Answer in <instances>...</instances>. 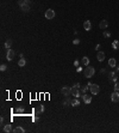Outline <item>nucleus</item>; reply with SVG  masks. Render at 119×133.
Segmentation results:
<instances>
[{"label":"nucleus","mask_w":119,"mask_h":133,"mask_svg":"<svg viewBox=\"0 0 119 133\" xmlns=\"http://www.w3.org/2000/svg\"><path fill=\"white\" fill-rule=\"evenodd\" d=\"M18 5L20 7V10L24 11V12H29L30 9H31L30 0H18Z\"/></svg>","instance_id":"nucleus-1"},{"label":"nucleus","mask_w":119,"mask_h":133,"mask_svg":"<svg viewBox=\"0 0 119 133\" xmlns=\"http://www.w3.org/2000/svg\"><path fill=\"white\" fill-rule=\"evenodd\" d=\"M83 74H85V77H86V78H92L93 75L95 74V68L88 65V66L85 68V71H83Z\"/></svg>","instance_id":"nucleus-2"},{"label":"nucleus","mask_w":119,"mask_h":133,"mask_svg":"<svg viewBox=\"0 0 119 133\" xmlns=\"http://www.w3.org/2000/svg\"><path fill=\"white\" fill-rule=\"evenodd\" d=\"M87 85L89 86V90H91L92 95H98L99 92H100V86H99L98 84H92V83H88Z\"/></svg>","instance_id":"nucleus-3"},{"label":"nucleus","mask_w":119,"mask_h":133,"mask_svg":"<svg viewBox=\"0 0 119 133\" xmlns=\"http://www.w3.org/2000/svg\"><path fill=\"white\" fill-rule=\"evenodd\" d=\"M71 95L74 97H76V98H80V97H82V91L80 90V88H76L75 85L71 88Z\"/></svg>","instance_id":"nucleus-4"},{"label":"nucleus","mask_w":119,"mask_h":133,"mask_svg":"<svg viewBox=\"0 0 119 133\" xmlns=\"http://www.w3.org/2000/svg\"><path fill=\"white\" fill-rule=\"evenodd\" d=\"M55 16H56V13H55V11H54V10L49 9V10H47V11H45V18H47V19H54Z\"/></svg>","instance_id":"nucleus-5"},{"label":"nucleus","mask_w":119,"mask_h":133,"mask_svg":"<svg viewBox=\"0 0 119 133\" xmlns=\"http://www.w3.org/2000/svg\"><path fill=\"white\" fill-rule=\"evenodd\" d=\"M111 101L114 102V103L119 102V91H114V92L111 93Z\"/></svg>","instance_id":"nucleus-6"},{"label":"nucleus","mask_w":119,"mask_h":133,"mask_svg":"<svg viewBox=\"0 0 119 133\" xmlns=\"http://www.w3.org/2000/svg\"><path fill=\"white\" fill-rule=\"evenodd\" d=\"M14 58V50L13 49H7V53H6V59L8 61H12Z\"/></svg>","instance_id":"nucleus-7"},{"label":"nucleus","mask_w":119,"mask_h":133,"mask_svg":"<svg viewBox=\"0 0 119 133\" xmlns=\"http://www.w3.org/2000/svg\"><path fill=\"white\" fill-rule=\"evenodd\" d=\"M62 93L66 97H69L70 95H71V89L69 86H63L62 88Z\"/></svg>","instance_id":"nucleus-8"},{"label":"nucleus","mask_w":119,"mask_h":133,"mask_svg":"<svg viewBox=\"0 0 119 133\" xmlns=\"http://www.w3.org/2000/svg\"><path fill=\"white\" fill-rule=\"evenodd\" d=\"M44 110H45L44 106H37L35 109V113H36V115H41L42 113H44Z\"/></svg>","instance_id":"nucleus-9"},{"label":"nucleus","mask_w":119,"mask_h":133,"mask_svg":"<svg viewBox=\"0 0 119 133\" xmlns=\"http://www.w3.org/2000/svg\"><path fill=\"white\" fill-rule=\"evenodd\" d=\"M82 100H83V102L86 103V104H89L91 102H92V96H88V95H86V93H83L82 95V97H81Z\"/></svg>","instance_id":"nucleus-10"},{"label":"nucleus","mask_w":119,"mask_h":133,"mask_svg":"<svg viewBox=\"0 0 119 133\" xmlns=\"http://www.w3.org/2000/svg\"><path fill=\"white\" fill-rule=\"evenodd\" d=\"M96 59H98V61H104L105 60V53L104 52H98V54H96Z\"/></svg>","instance_id":"nucleus-11"},{"label":"nucleus","mask_w":119,"mask_h":133,"mask_svg":"<svg viewBox=\"0 0 119 133\" xmlns=\"http://www.w3.org/2000/svg\"><path fill=\"white\" fill-rule=\"evenodd\" d=\"M83 29H85L86 31H89V30L92 29V23H91V21H85V22H83Z\"/></svg>","instance_id":"nucleus-12"},{"label":"nucleus","mask_w":119,"mask_h":133,"mask_svg":"<svg viewBox=\"0 0 119 133\" xmlns=\"http://www.w3.org/2000/svg\"><path fill=\"white\" fill-rule=\"evenodd\" d=\"M99 27H100V29H103V30H106L107 27H108V22H107L106 19H103V21L100 22V24H99Z\"/></svg>","instance_id":"nucleus-13"},{"label":"nucleus","mask_w":119,"mask_h":133,"mask_svg":"<svg viewBox=\"0 0 119 133\" xmlns=\"http://www.w3.org/2000/svg\"><path fill=\"white\" fill-rule=\"evenodd\" d=\"M108 78H110V80H112V82H114V83L118 80V77L115 75L114 72H110V73H108Z\"/></svg>","instance_id":"nucleus-14"},{"label":"nucleus","mask_w":119,"mask_h":133,"mask_svg":"<svg viewBox=\"0 0 119 133\" xmlns=\"http://www.w3.org/2000/svg\"><path fill=\"white\" fill-rule=\"evenodd\" d=\"M108 66H110V67H115V66H117V61H115L114 58H111V59L108 60Z\"/></svg>","instance_id":"nucleus-15"},{"label":"nucleus","mask_w":119,"mask_h":133,"mask_svg":"<svg viewBox=\"0 0 119 133\" xmlns=\"http://www.w3.org/2000/svg\"><path fill=\"white\" fill-rule=\"evenodd\" d=\"M63 106H64V107L71 106V98H70V97H66V100L63 101Z\"/></svg>","instance_id":"nucleus-16"},{"label":"nucleus","mask_w":119,"mask_h":133,"mask_svg":"<svg viewBox=\"0 0 119 133\" xmlns=\"http://www.w3.org/2000/svg\"><path fill=\"white\" fill-rule=\"evenodd\" d=\"M3 131H4V132H6V133H8V132H11V131H12V126H11L10 124H6V125H4Z\"/></svg>","instance_id":"nucleus-17"},{"label":"nucleus","mask_w":119,"mask_h":133,"mask_svg":"<svg viewBox=\"0 0 119 133\" xmlns=\"http://www.w3.org/2000/svg\"><path fill=\"white\" fill-rule=\"evenodd\" d=\"M13 132H14V133H24L25 129H24L23 127H20V126H17V127L13 129Z\"/></svg>","instance_id":"nucleus-18"},{"label":"nucleus","mask_w":119,"mask_h":133,"mask_svg":"<svg viewBox=\"0 0 119 133\" xmlns=\"http://www.w3.org/2000/svg\"><path fill=\"white\" fill-rule=\"evenodd\" d=\"M71 106L73 107H79L80 106V101H79V98H74V100H71Z\"/></svg>","instance_id":"nucleus-19"},{"label":"nucleus","mask_w":119,"mask_h":133,"mask_svg":"<svg viewBox=\"0 0 119 133\" xmlns=\"http://www.w3.org/2000/svg\"><path fill=\"white\" fill-rule=\"evenodd\" d=\"M112 48L115 49V50L119 49V41H118V40H114V41L112 42Z\"/></svg>","instance_id":"nucleus-20"},{"label":"nucleus","mask_w":119,"mask_h":133,"mask_svg":"<svg viewBox=\"0 0 119 133\" xmlns=\"http://www.w3.org/2000/svg\"><path fill=\"white\" fill-rule=\"evenodd\" d=\"M25 65H26V60H25L24 58H20V60L18 61V66L23 67V66H25Z\"/></svg>","instance_id":"nucleus-21"},{"label":"nucleus","mask_w":119,"mask_h":133,"mask_svg":"<svg viewBox=\"0 0 119 133\" xmlns=\"http://www.w3.org/2000/svg\"><path fill=\"white\" fill-rule=\"evenodd\" d=\"M11 47H12V40H7L5 42V48L6 49H11Z\"/></svg>","instance_id":"nucleus-22"},{"label":"nucleus","mask_w":119,"mask_h":133,"mask_svg":"<svg viewBox=\"0 0 119 133\" xmlns=\"http://www.w3.org/2000/svg\"><path fill=\"white\" fill-rule=\"evenodd\" d=\"M81 61H82V64H83L85 66H88V65H89V59L87 58V56H83Z\"/></svg>","instance_id":"nucleus-23"},{"label":"nucleus","mask_w":119,"mask_h":133,"mask_svg":"<svg viewBox=\"0 0 119 133\" xmlns=\"http://www.w3.org/2000/svg\"><path fill=\"white\" fill-rule=\"evenodd\" d=\"M88 89H89V86L87 85V86H83L82 89H81V91H82V93H86L87 91H88Z\"/></svg>","instance_id":"nucleus-24"},{"label":"nucleus","mask_w":119,"mask_h":133,"mask_svg":"<svg viewBox=\"0 0 119 133\" xmlns=\"http://www.w3.org/2000/svg\"><path fill=\"white\" fill-rule=\"evenodd\" d=\"M16 111H17V113H19V114H22V113H24V108H22V107H20V108H17V110H16Z\"/></svg>","instance_id":"nucleus-25"},{"label":"nucleus","mask_w":119,"mask_h":133,"mask_svg":"<svg viewBox=\"0 0 119 133\" xmlns=\"http://www.w3.org/2000/svg\"><path fill=\"white\" fill-rule=\"evenodd\" d=\"M114 91H119V83H117V82L114 84Z\"/></svg>","instance_id":"nucleus-26"},{"label":"nucleus","mask_w":119,"mask_h":133,"mask_svg":"<svg viewBox=\"0 0 119 133\" xmlns=\"http://www.w3.org/2000/svg\"><path fill=\"white\" fill-rule=\"evenodd\" d=\"M0 70H1V71H6V70H7V66H6V65H4V64H3V65H1V66H0Z\"/></svg>","instance_id":"nucleus-27"},{"label":"nucleus","mask_w":119,"mask_h":133,"mask_svg":"<svg viewBox=\"0 0 119 133\" xmlns=\"http://www.w3.org/2000/svg\"><path fill=\"white\" fill-rule=\"evenodd\" d=\"M104 36H105V37H111V32H108V31H104Z\"/></svg>","instance_id":"nucleus-28"},{"label":"nucleus","mask_w":119,"mask_h":133,"mask_svg":"<svg viewBox=\"0 0 119 133\" xmlns=\"http://www.w3.org/2000/svg\"><path fill=\"white\" fill-rule=\"evenodd\" d=\"M73 43H74V44H79V43H80V40H79V39H75V40L73 41Z\"/></svg>","instance_id":"nucleus-29"},{"label":"nucleus","mask_w":119,"mask_h":133,"mask_svg":"<svg viewBox=\"0 0 119 133\" xmlns=\"http://www.w3.org/2000/svg\"><path fill=\"white\" fill-rule=\"evenodd\" d=\"M74 66H75V67H79V60H75V61H74Z\"/></svg>","instance_id":"nucleus-30"},{"label":"nucleus","mask_w":119,"mask_h":133,"mask_svg":"<svg viewBox=\"0 0 119 133\" xmlns=\"http://www.w3.org/2000/svg\"><path fill=\"white\" fill-rule=\"evenodd\" d=\"M0 122H1V125H5V120H4V118L0 119Z\"/></svg>","instance_id":"nucleus-31"},{"label":"nucleus","mask_w":119,"mask_h":133,"mask_svg":"<svg viewBox=\"0 0 119 133\" xmlns=\"http://www.w3.org/2000/svg\"><path fill=\"white\" fill-rule=\"evenodd\" d=\"M76 71H77V72H81V71H82V67H77Z\"/></svg>","instance_id":"nucleus-32"},{"label":"nucleus","mask_w":119,"mask_h":133,"mask_svg":"<svg viewBox=\"0 0 119 133\" xmlns=\"http://www.w3.org/2000/svg\"><path fill=\"white\" fill-rule=\"evenodd\" d=\"M38 120H39L38 116H35V118H33V121H38Z\"/></svg>","instance_id":"nucleus-33"},{"label":"nucleus","mask_w":119,"mask_h":133,"mask_svg":"<svg viewBox=\"0 0 119 133\" xmlns=\"http://www.w3.org/2000/svg\"><path fill=\"white\" fill-rule=\"evenodd\" d=\"M100 72H101V73H105V72H106V70H105V68H101V70H100Z\"/></svg>","instance_id":"nucleus-34"},{"label":"nucleus","mask_w":119,"mask_h":133,"mask_svg":"<svg viewBox=\"0 0 119 133\" xmlns=\"http://www.w3.org/2000/svg\"><path fill=\"white\" fill-rule=\"evenodd\" d=\"M96 50H99V49H100V44H96V48H95Z\"/></svg>","instance_id":"nucleus-35"},{"label":"nucleus","mask_w":119,"mask_h":133,"mask_svg":"<svg viewBox=\"0 0 119 133\" xmlns=\"http://www.w3.org/2000/svg\"><path fill=\"white\" fill-rule=\"evenodd\" d=\"M115 70H117V72H119V65H117V66H115Z\"/></svg>","instance_id":"nucleus-36"}]
</instances>
